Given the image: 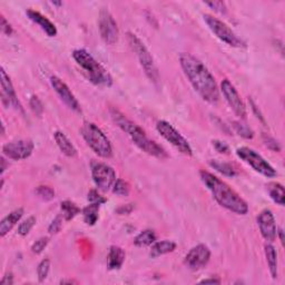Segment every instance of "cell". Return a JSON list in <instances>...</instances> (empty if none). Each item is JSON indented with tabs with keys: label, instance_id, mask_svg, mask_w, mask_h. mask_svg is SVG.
Segmentation results:
<instances>
[{
	"label": "cell",
	"instance_id": "30bf717a",
	"mask_svg": "<svg viewBox=\"0 0 285 285\" xmlns=\"http://www.w3.org/2000/svg\"><path fill=\"white\" fill-rule=\"evenodd\" d=\"M92 176L97 189L103 192H108L110 189H113L117 180L116 173L112 166L100 161H94L92 164Z\"/></svg>",
	"mask_w": 285,
	"mask_h": 285
},
{
	"label": "cell",
	"instance_id": "4dcf8cb0",
	"mask_svg": "<svg viewBox=\"0 0 285 285\" xmlns=\"http://www.w3.org/2000/svg\"><path fill=\"white\" fill-rule=\"evenodd\" d=\"M35 192L37 196L41 198L42 201H52V199H54L55 197V190L52 189V187L46 186V185L38 186Z\"/></svg>",
	"mask_w": 285,
	"mask_h": 285
},
{
	"label": "cell",
	"instance_id": "681fc988",
	"mask_svg": "<svg viewBox=\"0 0 285 285\" xmlns=\"http://www.w3.org/2000/svg\"><path fill=\"white\" fill-rule=\"evenodd\" d=\"M54 5H57V6H62L63 2H57V1H53Z\"/></svg>",
	"mask_w": 285,
	"mask_h": 285
},
{
	"label": "cell",
	"instance_id": "d6a6232c",
	"mask_svg": "<svg viewBox=\"0 0 285 285\" xmlns=\"http://www.w3.org/2000/svg\"><path fill=\"white\" fill-rule=\"evenodd\" d=\"M233 126H234V128H235V130L237 131V134H239L240 136H242V137H244L246 139H250V138H253V130L249 128L248 126L244 125V124H242V123L240 122H234L233 123Z\"/></svg>",
	"mask_w": 285,
	"mask_h": 285
},
{
	"label": "cell",
	"instance_id": "7c38bea8",
	"mask_svg": "<svg viewBox=\"0 0 285 285\" xmlns=\"http://www.w3.org/2000/svg\"><path fill=\"white\" fill-rule=\"evenodd\" d=\"M35 145L31 139H20L7 143L2 146V153L7 158L12 160H23L31 157Z\"/></svg>",
	"mask_w": 285,
	"mask_h": 285
},
{
	"label": "cell",
	"instance_id": "4316f807",
	"mask_svg": "<svg viewBox=\"0 0 285 285\" xmlns=\"http://www.w3.org/2000/svg\"><path fill=\"white\" fill-rule=\"evenodd\" d=\"M61 210L63 213L62 215L63 216L65 221H71L80 213V208L76 205L74 202H70V201L62 202Z\"/></svg>",
	"mask_w": 285,
	"mask_h": 285
},
{
	"label": "cell",
	"instance_id": "cb8c5ba5",
	"mask_svg": "<svg viewBox=\"0 0 285 285\" xmlns=\"http://www.w3.org/2000/svg\"><path fill=\"white\" fill-rule=\"evenodd\" d=\"M99 207L100 205L89 203V205H87L83 210L84 222L87 225H91V226L95 225L99 219Z\"/></svg>",
	"mask_w": 285,
	"mask_h": 285
},
{
	"label": "cell",
	"instance_id": "44dd1931",
	"mask_svg": "<svg viewBox=\"0 0 285 285\" xmlns=\"http://www.w3.org/2000/svg\"><path fill=\"white\" fill-rule=\"evenodd\" d=\"M125 252L120 246L113 245L110 246L108 256H107V265L109 270H120L124 264L125 261Z\"/></svg>",
	"mask_w": 285,
	"mask_h": 285
},
{
	"label": "cell",
	"instance_id": "74e56055",
	"mask_svg": "<svg viewBox=\"0 0 285 285\" xmlns=\"http://www.w3.org/2000/svg\"><path fill=\"white\" fill-rule=\"evenodd\" d=\"M263 142H264L266 147L270 148L271 151L278 152V153L281 151L280 144H279L278 142H276V140H275L274 138H272L271 136H269V135H263Z\"/></svg>",
	"mask_w": 285,
	"mask_h": 285
},
{
	"label": "cell",
	"instance_id": "ab89813d",
	"mask_svg": "<svg viewBox=\"0 0 285 285\" xmlns=\"http://www.w3.org/2000/svg\"><path fill=\"white\" fill-rule=\"evenodd\" d=\"M213 146L219 153H222V154H228L229 153V146L225 142L222 140H213Z\"/></svg>",
	"mask_w": 285,
	"mask_h": 285
},
{
	"label": "cell",
	"instance_id": "7402d4cb",
	"mask_svg": "<svg viewBox=\"0 0 285 285\" xmlns=\"http://www.w3.org/2000/svg\"><path fill=\"white\" fill-rule=\"evenodd\" d=\"M264 252L267 265H269V270L272 279H278L279 276V269H278V252H276L275 248L272 244H266L264 246Z\"/></svg>",
	"mask_w": 285,
	"mask_h": 285
},
{
	"label": "cell",
	"instance_id": "f1b7e54d",
	"mask_svg": "<svg viewBox=\"0 0 285 285\" xmlns=\"http://www.w3.org/2000/svg\"><path fill=\"white\" fill-rule=\"evenodd\" d=\"M113 192L116 195H120V196H128L130 192L129 184L122 178H118L113 186Z\"/></svg>",
	"mask_w": 285,
	"mask_h": 285
},
{
	"label": "cell",
	"instance_id": "ffe728a7",
	"mask_svg": "<svg viewBox=\"0 0 285 285\" xmlns=\"http://www.w3.org/2000/svg\"><path fill=\"white\" fill-rule=\"evenodd\" d=\"M55 142H56L57 146L63 155H66L67 157H75L77 155V150L74 146V144L70 142L69 138L63 133V131H55L54 134Z\"/></svg>",
	"mask_w": 285,
	"mask_h": 285
},
{
	"label": "cell",
	"instance_id": "836d02e7",
	"mask_svg": "<svg viewBox=\"0 0 285 285\" xmlns=\"http://www.w3.org/2000/svg\"><path fill=\"white\" fill-rule=\"evenodd\" d=\"M87 199L91 204H97V205H103V204L107 202V199H106L104 196H101V195L97 192L96 190H89L87 195Z\"/></svg>",
	"mask_w": 285,
	"mask_h": 285
},
{
	"label": "cell",
	"instance_id": "603a6c76",
	"mask_svg": "<svg viewBox=\"0 0 285 285\" xmlns=\"http://www.w3.org/2000/svg\"><path fill=\"white\" fill-rule=\"evenodd\" d=\"M176 249V243H174L172 241L164 240L159 242H155L154 244L152 245L150 255L153 258H156L161 255L172 253Z\"/></svg>",
	"mask_w": 285,
	"mask_h": 285
},
{
	"label": "cell",
	"instance_id": "ac0fdd59",
	"mask_svg": "<svg viewBox=\"0 0 285 285\" xmlns=\"http://www.w3.org/2000/svg\"><path fill=\"white\" fill-rule=\"evenodd\" d=\"M26 15L28 16V18L31 19L33 23L37 24L42 31H44L47 36L48 37H55L57 35V28L55 25L50 21L47 17L44 15H41L39 11H36L33 9H28L26 11Z\"/></svg>",
	"mask_w": 285,
	"mask_h": 285
},
{
	"label": "cell",
	"instance_id": "ba28073f",
	"mask_svg": "<svg viewBox=\"0 0 285 285\" xmlns=\"http://www.w3.org/2000/svg\"><path fill=\"white\" fill-rule=\"evenodd\" d=\"M236 155L239 156L242 160L245 161L246 164L250 165L255 172L259 173L263 176L267 178H273L278 175V173H276V171L273 168V166L263 158L257 152L252 150V148L245 146L237 148Z\"/></svg>",
	"mask_w": 285,
	"mask_h": 285
},
{
	"label": "cell",
	"instance_id": "4fadbf2b",
	"mask_svg": "<svg viewBox=\"0 0 285 285\" xmlns=\"http://www.w3.org/2000/svg\"><path fill=\"white\" fill-rule=\"evenodd\" d=\"M211 259V250L205 244H198L190 250L184 258L185 266L192 271H198L205 267Z\"/></svg>",
	"mask_w": 285,
	"mask_h": 285
},
{
	"label": "cell",
	"instance_id": "3957f363",
	"mask_svg": "<svg viewBox=\"0 0 285 285\" xmlns=\"http://www.w3.org/2000/svg\"><path fill=\"white\" fill-rule=\"evenodd\" d=\"M109 113L115 124L120 127L125 134L129 136L130 139L133 140V143L139 150H142L146 154L154 156L158 159L167 158L168 155L164 148L154 142V140L148 138L145 130L142 127H139L134 122H131L129 118H127L124 114L116 108H110Z\"/></svg>",
	"mask_w": 285,
	"mask_h": 285
},
{
	"label": "cell",
	"instance_id": "7bdbcfd3",
	"mask_svg": "<svg viewBox=\"0 0 285 285\" xmlns=\"http://www.w3.org/2000/svg\"><path fill=\"white\" fill-rule=\"evenodd\" d=\"M1 284H5V285H11L14 284V276H12L11 273H7L5 276H3V279L1 280Z\"/></svg>",
	"mask_w": 285,
	"mask_h": 285
},
{
	"label": "cell",
	"instance_id": "484cf974",
	"mask_svg": "<svg viewBox=\"0 0 285 285\" xmlns=\"http://www.w3.org/2000/svg\"><path fill=\"white\" fill-rule=\"evenodd\" d=\"M267 187H269V193L271 198L273 199L276 204H279L280 206H284L285 192L283 185H281L280 183H271Z\"/></svg>",
	"mask_w": 285,
	"mask_h": 285
},
{
	"label": "cell",
	"instance_id": "9a60e30c",
	"mask_svg": "<svg viewBox=\"0 0 285 285\" xmlns=\"http://www.w3.org/2000/svg\"><path fill=\"white\" fill-rule=\"evenodd\" d=\"M50 84H52L54 91L57 93V95L61 97V99L68 106V107L73 109L74 112L77 113L82 112L77 98H76L74 94L71 93L66 83H63L61 78L57 77V76H52V77H50Z\"/></svg>",
	"mask_w": 285,
	"mask_h": 285
},
{
	"label": "cell",
	"instance_id": "c3c4849f",
	"mask_svg": "<svg viewBox=\"0 0 285 285\" xmlns=\"http://www.w3.org/2000/svg\"><path fill=\"white\" fill-rule=\"evenodd\" d=\"M1 163H2V167H1V174H3V172L6 171V159L3 158H1Z\"/></svg>",
	"mask_w": 285,
	"mask_h": 285
},
{
	"label": "cell",
	"instance_id": "52a82bcc",
	"mask_svg": "<svg viewBox=\"0 0 285 285\" xmlns=\"http://www.w3.org/2000/svg\"><path fill=\"white\" fill-rule=\"evenodd\" d=\"M203 18L208 28L211 29V32L214 33L220 40H222L228 46L235 47V48H245L246 42L243 39H241L222 20L215 18L214 16L208 14L204 15Z\"/></svg>",
	"mask_w": 285,
	"mask_h": 285
},
{
	"label": "cell",
	"instance_id": "6da1fadb",
	"mask_svg": "<svg viewBox=\"0 0 285 285\" xmlns=\"http://www.w3.org/2000/svg\"><path fill=\"white\" fill-rule=\"evenodd\" d=\"M180 63L195 92L207 103H218L220 99V89L214 76L211 74L207 67L199 59L187 53L180 55Z\"/></svg>",
	"mask_w": 285,
	"mask_h": 285
},
{
	"label": "cell",
	"instance_id": "60d3db41",
	"mask_svg": "<svg viewBox=\"0 0 285 285\" xmlns=\"http://www.w3.org/2000/svg\"><path fill=\"white\" fill-rule=\"evenodd\" d=\"M134 204H126V205H122L116 210V213L118 215H128L131 212L134 211Z\"/></svg>",
	"mask_w": 285,
	"mask_h": 285
},
{
	"label": "cell",
	"instance_id": "f35d334b",
	"mask_svg": "<svg viewBox=\"0 0 285 285\" xmlns=\"http://www.w3.org/2000/svg\"><path fill=\"white\" fill-rule=\"evenodd\" d=\"M206 6L212 8L213 10L216 12H220V14H225L226 12V5L223 1H212V2H206Z\"/></svg>",
	"mask_w": 285,
	"mask_h": 285
},
{
	"label": "cell",
	"instance_id": "7a4b0ae2",
	"mask_svg": "<svg viewBox=\"0 0 285 285\" xmlns=\"http://www.w3.org/2000/svg\"><path fill=\"white\" fill-rule=\"evenodd\" d=\"M199 176L213 197L221 206L237 215H246L249 213V205L231 186L223 182L214 174L206 171L199 172Z\"/></svg>",
	"mask_w": 285,
	"mask_h": 285
},
{
	"label": "cell",
	"instance_id": "5b68a950",
	"mask_svg": "<svg viewBox=\"0 0 285 285\" xmlns=\"http://www.w3.org/2000/svg\"><path fill=\"white\" fill-rule=\"evenodd\" d=\"M85 142L96 155L101 158H110L113 156V147L107 136L98 126L91 122H85L80 128Z\"/></svg>",
	"mask_w": 285,
	"mask_h": 285
},
{
	"label": "cell",
	"instance_id": "e575fe53",
	"mask_svg": "<svg viewBox=\"0 0 285 285\" xmlns=\"http://www.w3.org/2000/svg\"><path fill=\"white\" fill-rule=\"evenodd\" d=\"M49 243V237H40L39 240H37L35 243L32 246V252L33 254H40L42 251L46 249V246Z\"/></svg>",
	"mask_w": 285,
	"mask_h": 285
},
{
	"label": "cell",
	"instance_id": "f6af8a7d",
	"mask_svg": "<svg viewBox=\"0 0 285 285\" xmlns=\"http://www.w3.org/2000/svg\"><path fill=\"white\" fill-rule=\"evenodd\" d=\"M251 105H252V109L254 110V112H257V107H256V105H255L254 103H253V100H251ZM257 117H259V120H261L263 123H264V118H263V116H262V114L258 112V114H257Z\"/></svg>",
	"mask_w": 285,
	"mask_h": 285
},
{
	"label": "cell",
	"instance_id": "bcb514c9",
	"mask_svg": "<svg viewBox=\"0 0 285 285\" xmlns=\"http://www.w3.org/2000/svg\"><path fill=\"white\" fill-rule=\"evenodd\" d=\"M276 235H279L281 243L284 244V232H283L282 228H279V229H278V232H276Z\"/></svg>",
	"mask_w": 285,
	"mask_h": 285
},
{
	"label": "cell",
	"instance_id": "5bb4252c",
	"mask_svg": "<svg viewBox=\"0 0 285 285\" xmlns=\"http://www.w3.org/2000/svg\"><path fill=\"white\" fill-rule=\"evenodd\" d=\"M221 91H222L225 99H226L234 114L240 118H245L246 107L243 100L241 99V96L239 95V93H237L236 88L234 87V85L229 82L228 79H224L223 82L221 83Z\"/></svg>",
	"mask_w": 285,
	"mask_h": 285
},
{
	"label": "cell",
	"instance_id": "e0dca14e",
	"mask_svg": "<svg viewBox=\"0 0 285 285\" xmlns=\"http://www.w3.org/2000/svg\"><path fill=\"white\" fill-rule=\"evenodd\" d=\"M257 225L259 227V232H261L263 239L272 243L276 239V232H278V227H276L275 218L271 210H263L257 216Z\"/></svg>",
	"mask_w": 285,
	"mask_h": 285
},
{
	"label": "cell",
	"instance_id": "8d00e7d4",
	"mask_svg": "<svg viewBox=\"0 0 285 285\" xmlns=\"http://www.w3.org/2000/svg\"><path fill=\"white\" fill-rule=\"evenodd\" d=\"M63 220L65 219H63V215H57L48 226V232L50 234H57V233L61 232V229L63 227Z\"/></svg>",
	"mask_w": 285,
	"mask_h": 285
},
{
	"label": "cell",
	"instance_id": "d4e9b609",
	"mask_svg": "<svg viewBox=\"0 0 285 285\" xmlns=\"http://www.w3.org/2000/svg\"><path fill=\"white\" fill-rule=\"evenodd\" d=\"M156 242V234L153 229H144L134 239V244L138 248L153 245Z\"/></svg>",
	"mask_w": 285,
	"mask_h": 285
},
{
	"label": "cell",
	"instance_id": "d590c367",
	"mask_svg": "<svg viewBox=\"0 0 285 285\" xmlns=\"http://www.w3.org/2000/svg\"><path fill=\"white\" fill-rule=\"evenodd\" d=\"M29 105H31L32 110L35 113L38 117H40L42 113H44V105H42L41 100L38 98L37 96H32L29 101Z\"/></svg>",
	"mask_w": 285,
	"mask_h": 285
},
{
	"label": "cell",
	"instance_id": "277c9868",
	"mask_svg": "<svg viewBox=\"0 0 285 285\" xmlns=\"http://www.w3.org/2000/svg\"><path fill=\"white\" fill-rule=\"evenodd\" d=\"M73 58L86 73L89 82L97 86L109 87L113 85V78L105 68L94 58L87 50L76 49L73 53Z\"/></svg>",
	"mask_w": 285,
	"mask_h": 285
},
{
	"label": "cell",
	"instance_id": "ee69618b",
	"mask_svg": "<svg viewBox=\"0 0 285 285\" xmlns=\"http://www.w3.org/2000/svg\"><path fill=\"white\" fill-rule=\"evenodd\" d=\"M202 284H207V283H212V284H220L221 283V279L219 278H211V279H204L201 282Z\"/></svg>",
	"mask_w": 285,
	"mask_h": 285
},
{
	"label": "cell",
	"instance_id": "1f68e13d",
	"mask_svg": "<svg viewBox=\"0 0 285 285\" xmlns=\"http://www.w3.org/2000/svg\"><path fill=\"white\" fill-rule=\"evenodd\" d=\"M49 270H50V261L48 258L42 259L37 267V276L38 281H39L40 283L44 282L47 279V276L49 274Z\"/></svg>",
	"mask_w": 285,
	"mask_h": 285
},
{
	"label": "cell",
	"instance_id": "d6986e66",
	"mask_svg": "<svg viewBox=\"0 0 285 285\" xmlns=\"http://www.w3.org/2000/svg\"><path fill=\"white\" fill-rule=\"evenodd\" d=\"M23 216H24V208L19 207L9 213L6 218H3L1 222H0V236L5 237L7 234L16 226V224L19 222Z\"/></svg>",
	"mask_w": 285,
	"mask_h": 285
},
{
	"label": "cell",
	"instance_id": "9c48e42d",
	"mask_svg": "<svg viewBox=\"0 0 285 285\" xmlns=\"http://www.w3.org/2000/svg\"><path fill=\"white\" fill-rule=\"evenodd\" d=\"M156 129L160 134L161 137L167 140L171 145L175 147L183 155L186 156L193 155V150L192 147H190V143L187 142L184 136H182L180 131L174 128L168 122L158 121L156 124Z\"/></svg>",
	"mask_w": 285,
	"mask_h": 285
},
{
	"label": "cell",
	"instance_id": "83f0119b",
	"mask_svg": "<svg viewBox=\"0 0 285 285\" xmlns=\"http://www.w3.org/2000/svg\"><path fill=\"white\" fill-rule=\"evenodd\" d=\"M210 165H211V167L214 168L215 171H218L219 173L223 174L224 176L234 177L236 175V172H235V169H234L233 166L228 163H225V161L212 159V160H210Z\"/></svg>",
	"mask_w": 285,
	"mask_h": 285
},
{
	"label": "cell",
	"instance_id": "f546056e",
	"mask_svg": "<svg viewBox=\"0 0 285 285\" xmlns=\"http://www.w3.org/2000/svg\"><path fill=\"white\" fill-rule=\"evenodd\" d=\"M37 220L35 216H29L28 219L24 221L23 223H20L18 226V234L20 236H26L32 231V227L35 226Z\"/></svg>",
	"mask_w": 285,
	"mask_h": 285
},
{
	"label": "cell",
	"instance_id": "2e32d148",
	"mask_svg": "<svg viewBox=\"0 0 285 285\" xmlns=\"http://www.w3.org/2000/svg\"><path fill=\"white\" fill-rule=\"evenodd\" d=\"M0 75H1V101L3 106H6V107H12L16 110L24 113V109L21 107L18 98H17L15 88L12 86L9 76L7 75L3 68H1Z\"/></svg>",
	"mask_w": 285,
	"mask_h": 285
},
{
	"label": "cell",
	"instance_id": "b9f144b4",
	"mask_svg": "<svg viewBox=\"0 0 285 285\" xmlns=\"http://www.w3.org/2000/svg\"><path fill=\"white\" fill-rule=\"evenodd\" d=\"M1 31L3 33H6L7 36H10L12 33V27L3 16H1Z\"/></svg>",
	"mask_w": 285,
	"mask_h": 285
},
{
	"label": "cell",
	"instance_id": "8992f818",
	"mask_svg": "<svg viewBox=\"0 0 285 285\" xmlns=\"http://www.w3.org/2000/svg\"><path fill=\"white\" fill-rule=\"evenodd\" d=\"M127 38H128L130 48L133 49V52L136 55H137L140 65H142L147 77L154 83L158 82L159 78L158 69H157V67L155 65L154 58H153L152 54L148 52V49L146 48V46L144 45V42L133 32L127 33Z\"/></svg>",
	"mask_w": 285,
	"mask_h": 285
},
{
	"label": "cell",
	"instance_id": "7dc6e473",
	"mask_svg": "<svg viewBox=\"0 0 285 285\" xmlns=\"http://www.w3.org/2000/svg\"><path fill=\"white\" fill-rule=\"evenodd\" d=\"M74 283H77L76 281L73 280H62L61 281V284H74Z\"/></svg>",
	"mask_w": 285,
	"mask_h": 285
},
{
	"label": "cell",
	"instance_id": "8fae6325",
	"mask_svg": "<svg viewBox=\"0 0 285 285\" xmlns=\"http://www.w3.org/2000/svg\"><path fill=\"white\" fill-rule=\"evenodd\" d=\"M98 26L100 36L107 45L116 44L120 37V31H118L117 23L115 21L114 17L107 9H101L99 12Z\"/></svg>",
	"mask_w": 285,
	"mask_h": 285
}]
</instances>
